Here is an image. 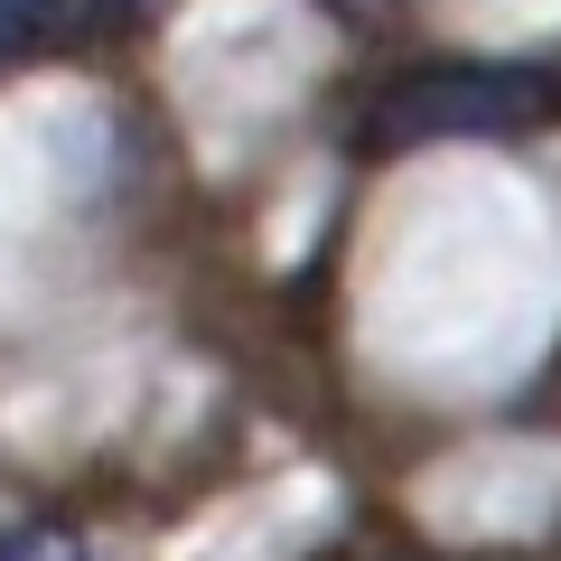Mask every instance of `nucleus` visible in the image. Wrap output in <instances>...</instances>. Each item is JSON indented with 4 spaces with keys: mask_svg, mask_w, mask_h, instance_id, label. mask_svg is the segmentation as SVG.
<instances>
[{
    "mask_svg": "<svg viewBox=\"0 0 561 561\" xmlns=\"http://www.w3.org/2000/svg\"><path fill=\"white\" fill-rule=\"evenodd\" d=\"M0 561H94V552H84L66 524H10V534H0Z\"/></svg>",
    "mask_w": 561,
    "mask_h": 561,
    "instance_id": "2",
    "label": "nucleus"
},
{
    "mask_svg": "<svg viewBox=\"0 0 561 561\" xmlns=\"http://www.w3.org/2000/svg\"><path fill=\"white\" fill-rule=\"evenodd\" d=\"M552 113V84L534 66H459V76H421L383 94V140H440V131H524Z\"/></svg>",
    "mask_w": 561,
    "mask_h": 561,
    "instance_id": "1",
    "label": "nucleus"
}]
</instances>
